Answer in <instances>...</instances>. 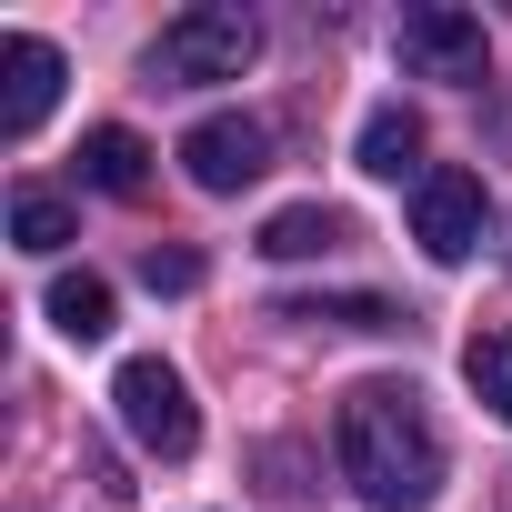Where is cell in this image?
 <instances>
[{"mask_svg": "<svg viewBox=\"0 0 512 512\" xmlns=\"http://www.w3.org/2000/svg\"><path fill=\"white\" fill-rule=\"evenodd\" d=\"M332 452L372 512H422L442 492V432H432L412 382H352L332 412Z\"/></svg>", "mask_w": 512, "mask_h": 512, "instance_id": "1", "label": "cell"}, {"mask_svg": "<svg viewBox=\"0 0 512 512\" xmlns=\"http://www.w3.org/2000/svg\"><path fill=\"white\" fill-rule=\"evenodd\" d=\"M251 61H262V21L231 11V0H201V11L161 21V41H151L161 81H241Z\"/></svg>", "mask_w": 512, "mask_h": 512, "instance_id": "2", "label": "cell"}, {"mask_svg": "<svg viewBox=\"0 0 512 512\" xmlns=\"http://www.w3.org/2000/svg\"><path fill=\"white\" fill-rule=\"evenodd\" d=\"M111 412H121V432L151 462H191V442H201V412H191V392H181L171 362H121L111 372Z\"/></svg>", "mask_w": 512, "mask_h": 512, "instance_id": "3", "label": "cell"}, {"mask_svg": "<svg viewBox=\"0 0 512 512\" xmlns=\"http://www.w3.org/2000/svg\"><path fill=\"white\" fill-rule=\"evenodd\" d=\"M482 221H492L482 171H422V181H412V241L432 251V262H472V251H482Z\"/></svg>", "mask_w": 512, "mask_h": 512, "instance_id": "4", "label": "cell"}, {"mask_svg": "<svg viewBox=\"0 0 512 512\" xmlns=\"http://www.w3.org/2000/svg\"><path fill=\"white\" fill-rule=\"evenodd\" d=\"M402 71H412V81H482V71H492V41H482L472 11L422 0V11H402Z\"/></svg>", "mask_w": 512, "mask_h": 512, "instance_id": "5", "label": "cell"}, {"mask_svg": "<svg viewBox=\"0 0 512 512\" xmlns=\"http://www.w3.org/2000/svg\"><path fill=\"white\" fill-rule=\"evenodd\" d=\"M181 171H191L201 191H241V181L272 171V131L251 121V111H211V121L181 131Z\"/></svg>", "mask_w": 512, "mask_h": 512, "instance_id": "6", "label": "cell"}, {"mask_svg": "<svg viewBox=\"0 0 512 512\" xmlns=\"http://www.w3.org/2000/svg\"><path fill=\"white\" fill-rule=\"evenodd\" d=\"M61 101V51L41 31H11L0 41V141H31Z\"/></svg>", "mask_w": 512, "mask_h": 512, "instance_id": "7", "label": "cell"}, {"mask_svg": "<svg viewBox=\"0 0 512 512\" xmlns=\"http://www.w3.org/2000/svg\"><path fill=\"white\" fill-rule=\"evenodd\" d=\"M81 181H91V191H111V201H141V181H151V141H141V131H121V121L81 131Z\"/></svg>", "mask_w": 512, "mask_h": 512, "instance_id": "8", "label": "cell"}, {"mask_svg": "<svg viewBox=\"0 0 512 512\" xmlns=\"http://www.w3.org/2000/svg\"><path fill=\"white\" fill-rule=\"evenodd\" d=\"M352 161L372 171V181H422V111H402V101H382L372 121H362V141H352Z\"/></svg>", "mask_w": 512, "mask_h": 512, "instance_id": "9", "label": "cell"}, {"mask_svg": "<svg viewBox=\"0 0 512 512\" xmlns=\"http://www.w3.org/2000/svg\"><path fill=\"white\" fill-rule=\"evenodd\" d=\"M41 312H51L61 342H101V332H111V282H101V272H61Z\"/></svg>", "mask_w": 512, "mask_h": 512, "instance_id": "10", "label": "cell"}, {"mask_svg": "<svg viewBox=\"0 0 512 512\" xmlns=\"http://www.w3.org/2000/svg\"><path fill=\"white\" fill-rule=\"evenodd\" d=\"M262 251H272V262H312V251H342V211L292 201V211H272V221H262Z\"/></svg>", "mask_w": 512, "mask_h": 512, "instance_id": "11", "label": "cell"}, {"mask_svg": "<svg viewBox=\"0 0 512 512\" xmlns=\"http://www.w3.org/2000/svg\"><path fill=\"white\" fill-rule=\"evenodd\" d=\"M462 382H472V402H482L492 422H512V322H502V332H472Z\"/></svg>", "mask_w": 512, "mask_h": 512, "instance_id": "12", "label": "cell"}, {"mask_svg": "<svg viewBox=\"0 0 512 512\" xmlns=\"http://www.w3.org/2000/svg\"><path fill=\"white\" fill-rule=\"evenodd\" d=\"M282 322H352V332H392L402 312H392L382 292H302V302H282Z\"/></svg>", "mask_w": 512, "mask_h": 512, "instance_id": "13", "label": "cell"}, {"mask_svg": "<svg viewBox=\"0 0 512 512\" xmlns=\"http://www.w3.org/2000/svg\"><path fill=\"white\" fill-rule=\"evenodd\" d=\"M11 241L21 251H61L71 241V201L61 191H11Z\"/></svg>", "mask_w": 512, "mask_h": 512, "instance_id": "14", "label": "cell"}, {"mask_svg": "<svg viewBox=\"0 0 512 512\" xmlns=\"http://www.w3.org/2000/svg\"><path fill=\"white\" fill-rule=\"evenodd\" d=\"M141 282H151V292H201V251H181V241L161 251V241H151V251H141Z\"/></svg>", "mask_w": 512, "mask_h": 512, "instance_id": "15", "label": "cell"}]
</instances>
